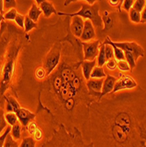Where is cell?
I'll list each match as a JSON object with an SVG mask.
<instances>
[{"label": "cell", "instance_id": "1", "mask_svg": "<svg viewBox=\"0 0 146 147\" xmlns=\"http://www.w3.org/2000/svg\"><path fill=\"white\" fill-rule=\"evenodd\" d=\"M94 147H143L146 144V91L103 97L92 103L82 129Z\"/></svg>", "mask_w": 146, "mask_h": 147}, {"label": "cell", "instance_id": "2", "mask_svg": "<svg viewBox=\"0 0 146 147\" xmlns=\"http://www.w3.org/2000/svg\"><path fill=\"white\" fill-rule=\"evenodd\" d=\"M60 63L44 81L41 82L38 99L53 115V123L63 124L67 129H82L89 108L97 100L89 94L82 71L83 48L79 39L71 34L70 26L63 37Z\"/></svg>", "mask_w": 146, "mask_h": 147}, {"label": "cell", "instance_id": "3", "mask_svg": "<svg viewBox=\"0 0 146 147\" xmlns=\"http://www.w3.org/2000/svg\"><path fill=\"white\" fill-rule=\"evenodd\" d=\"M31 36L15 26L3 21L0 29V108L5 104L4 97L11 91L19 98L17 79H19V58L26 44L31 42Z\"/></svg>", "mask_w": 146, "mask_h": 147}, {"label": "cell", "instance_id": "4", "mask_svg": "<svg viewBox=\"0 0 146 147\" xmlns=\"http://www.w3.org/2000/svg\"><path fill=\"white\" fill-rule=\"evenodd\" d=\"M41 147H94L85 141L82 132L78 128L67 129L63 124L58 123L53 129L51 137Z\"/></svg>", "mask_w": 146, "mask_h": 147}, {"label": "cell", "instance_id": "5", "mask_svg": "<svg viewBox=\"0 0 146 147\" xmlns=\"http://www.w3.org/2000/svg\"><path fill=\"white\" fill-rule=\"evenodd\" d=\"M64 35L58 38L56 42H53L52 46L50 47L48 51L46 53L44 57L42 58V64L38 65L43 68V70L46 72L47 78L57 69V67L61 62L63 49V43H64V40H63Z\"/></svg>", "mask_w": 146, "mask_h": 147}, {"label": "cell", "instance_id": "6", "mask_svg": "<svg viewBox=\"0 0 146 147\" xmlns=\"http://www.w3.org/2000/svg\"><path fill=\"white\" fill-rule=\"evenodd\" d=\"M100 11V4L99 2H95L94 5H90L87 3H81V9L73 12V13H66V12H63V11H57L58 16H63V17H70V18H73L76 16L81 17L82 19L85 20H89L92 25L96 28H101L103 26V21L101 19V16H100L99 14Z\"/></svg>", "mask_w": 146, "mask_h": 147}, {"label": "cell", "instance_id": "7", "mask_svg": "<svg viewBox=\"0 0 146 147\" xmlns=\"http://www.w3.org/2000/svg\"><path fill=\"white\" fill-rule=\"evenodd\" d=\"M105 44H110L114 45L119 49H121L123 52H128L134 57V59L136 62L140 57L144 56V51L143 49L135 42H113L111 41V39L109 37H107V39L105 40V42H103Z\"/></svg>", "mask_w": 146, "mask_h": 147}, {"label": "cell", "instance_id": "8", "mask_svg": "<svg viewBox=\"0 0 146 147\" xmlns=\"http://www.w3.org/2000/svg\"><path fill=\"white\" fill-rule=\"evenodd\" d=\"M81 45L83 48L84 60L92 61L97 58L99 50H100V40H94V41L88 42H81Z\"/></svg>", "mask_w": 146, "mask_h": 147}, {"label": "cell", "instance_id": "9", "mask_svg": "<svg viewBox=\"0 0 146 147\" xmlns=\"http://www.w3.org/2000/svg\"><path fill=\"white\" fill-rule=\"evenodd\" d=\"M137 83L136 80L129 75H124L120 74V78H117L114 90L112 93H116L119 91L123 90H133L136 87H137Z\"/></svg>", "mask_w": 146, "mask_h": 147}, {"label": "cell", "instance_id": "10", "mask_svg": "<svg viewBox=\"0 0 146 147\" xmlns=\"http://www.w3.org/2000/svg\"><path fill=\"white\" fill-rule=\"evenodd\" d=\"M103 78H90L89 80L86 81V86L89 92V94L95 98L97 100H99L100 97V93H101V89L103 86Z\"/></svg>", "mask_w": 146, "mask_h": 147}, {"label": "cell", "instance_id": "11", "mask_svg": "<svg viewBox=\"0 0 146 147\" xmlns=\"http://www.w3.org/2000/svg\"><path fill=\"white\" fill-rule=\"evenodd\" d=\"M15 114L18 117L19 122L21 123L22 127L24 128H26L31 122L34 121V119L37 116L36 113L31 112L29 109L26 108H22V107H20V108L15 112Z\"/></svg>", "mask_w": 146, "mask_h": 147}, {"label": "cell", "instance_id": "12", "mask_svg": "<svg viewBox=\"0 0 146 147\" xmlns=\"http://www.w3.org/2000/svg\"><path fill=\"white\" fill-rule=\"evenodd\" d=\"M71 24H70V30L73 36H75L77 39H80L83 29H84V25H85V20L81 17H73L71 18Z\"/></svg>", "mask_w": 146, "mask_h": 147}, {"label": "cell", "instance_id": "13", "mask_svg": "<svg viewBox=\"0 0 146 147\" xmlns=\"http://www.w3.org/2000/svg\"><path fill=\"white\" fill-rule=\"evenodd\" d=\"M96 37V33L94 29V26L89 20H85V25H84V29L80 37V41L82 42H88L94 41V39Z\"/></svg>", "mask_w": 146, "mask_h": 147}, {"label": "cell", "instance_id": "14", "mask_svg": "<svg viewBox=\"0 0 146 147\" xmlns=\"http://www.w3.org/2000/svg\"><path fill=\"white\" fill-rule=\"evenodd\" d=\"M116 80H117V78L115 77H114L112 75H107V77L104 78L103 86H102V89H101V93H100V97L99 100H101L103 97L108 95L109 93H112Z\"/></svg>", "mask_w": 146, "mask_h": 147}, {"label": "cell", "instance_id": "15", "mask_svg": "<svg viewBox=\"0 0 146 147\" xmlns=\"http://www.w3.org/2000/svg\"><path fill=\"white\" fill-rule=\"evenodd\" d=\"M101 19H102L103 26H104L103 31L107 32V31L110 30L114 26L115 20L117 19V13L116 12H108V11H104Z\"/></svg>", "mask_w": 146, "mask_h": 147}, {"label": "cell", "instance_id": "16", "mask_svg": "<svg viewBox=\"0 0 146 147\" xmlns=\"http://www.w3.org/2000/svg\"><path fill=\"white\" fill-rule=\"evenodd\" d=\"M5 104V111L6 113H15L20 108V104L17 100V99L12 96V95H8L6 94L4 97Z\"/></svg>", "mask_w": 146, "mask_h": 147}, {"label": "cell", "instance_id": "17", "mask_svg": "<svg viewBox=\"0 0 146 147\" xmlns=\"http://www.w3.org/2000/svg\"><path fill=\"white\" fill-rule=\"evenodd\" d=\"M97 66V60H92V61H85L84 60L81 63V71L83 77L85 81L90 79L91 73L95 67Z\"/></svg>", "mask_w": 146, "mask_h": 147}, {"label": "cell", "instance_id": "18", "mask_svg": "<svg viewBox=\"0 0 146 147\" xmlns=\"http://www.w3.org/2000/svg\"><path fill=\"white\" fill-rule=\"evenodd\" d=\"M39 7L42 11L45 18H49L52 14H57V11L55 8L54 5L48 1V0H43L42 3L39 5Z\"/></svg>", "mask_w": 146, "mask_h": 147}, {"label": "cell", "instance_id": "19", "mask_svg": "<svg viewBox=\"0 0 146 147\" xmlns=\"http://www.w3.org/2000/svg\"><path fill=\"white\" fill-rule=\"evenodd\" d=\"M42 13V11L41 10V8L39 7V5H37V4L35 2H34L32 4L31 8L29 9L28 12V16L35 23L38 22L39 18L41 16V14Z\"/></svg>", "mask_w": 146, "mask_h": 147}, {"label": "cell", "instance_id": "20", "mask_svg": "<svg viewBox=\"0 0 146 147\" xmlns=\"http://www.w3.org/2000/svg\"><path fill=\"white\" fill-rule=\"evenodd\" d=\"M22 125L20 122H18L16 124H14L13 126H11V136L12 137V138L18 141L21 138V132H22Z\"/></svg>", "mask_w": 146, "mask_h": 147}, {"label": "cell", "instance_id": "21", "mask_svg": "<svg viewBox=\"0 0 146 147\" xmlns=\"http://www.w3.org/2000/svg\"><path fill=\"white\" fill-rule=\"evenodd\" d=\"M96 60H97V66H99V67H103V65H105L106 63H107V58H106V54H105V44L104 43H100L99 54H98Z\"/></svg>", "mask_w": 146, "mask_h": 147}, {"label": "cell", "instance_id": "22", "mask_svg": "<svg viewBox=\"0 0 146 147\" xmlns=\"http://www.w3.org/2000/svg\"><path fill=\"white\" fill-rule=\"evenodd\" d=\"M34 28H38V23L33 21L28 15L25 17V23H24V32L26 34H28Z\"/></svg>", "mask_w": 146, "mask_h": 147}, {"label": "cell", "instance_id": "23", "mask_svg": "<svg viewBox=\"0 0 146 147\" xmlns=\"http://www.w3.org/2000/svg\"><path fill=\"white\" fill-rule=\"evenodd\" d=\"M106 77H107V74H106L103 67H99V66H96V67L92 70L90 78L100 79V78H105Z\"/></svg>", "mask_w": 146, "mask_h": 147}, {"label": "cell", "instance_id": "24", "mask_svg": "<svg viewBox=\"0 0 146 147\" xmlns=\"http://www.w3.org/2000/svg\"><path fill=\"white\" fill-rule=\"evenodd\" d=\"M5 113L4 108H0V135H1L2 133L5 130V129L8 126V123L5 120Z\"/></svg>", "mask_w": 146, "mask_h": 147}, {"label": "cell", "instance_id": "25", "mask_svg": "<svg viewBox=\"0 0 146 147\" xmlns=\"http://www.w3.org/2000/svg\"><path fill=\"white\" fill-rule=\"evenodd\" d=\"M36 141L33 137H26L20 144V147H35Z\"/></svg>", "mask_w": 146, "mask_h": 147}, {"label": "cell", "instance_id": "26", "mask_svg": "<svg viewBox=\"0 0 146 147\" xmlns=\"http://www.w3.org/2000/svg\"><path fill=\"white\" fill-rule=\"evenodd\" d=\"M5 120H6L8 125H10V126H13V125L16 124L19 122L18 117H17L15 113H11V112L5 113Z\"/></svg>", "mask_w": 146, "mask_h": 147}, {"label": "cell", "instance_id": "27", "mask_svg": "<svg viewBox=\"0 0 146 147\" xmlns=\"http://www.w3.org/2000/svg\"><path fill=\"white\" fill-rule=\"evenodd\" d=\"M129 20L133 23H140L141 22V13L139 11L132 8L129 11Z\"/></svg>", "mask_w": 146, "mask_h": 147}, {"label": "cell", "instance_id": "28", "mask_svg": "<svg viewBox=\"0 0 146 147\" xmlns=\"http://www.w3.org/2000/svg\"><path fill=\"white\" fill-rule=\"evenodd\" d=\"M110 45V44H109ZM114 48V58L118 62V61H122V60H125V55H124V52L114 45H111Z\"/></svg>", "mask_w": 146, "mask_h": 147}, {"label": "cell", "instance_id": "29", "mask_svg": "<svg viewBox=\"0 0 146 147\" xmlns=\"http://www.w3.org/2000/svg\"><path fill=\"white\" fill-rule=\"evenodd\" d=\"M17 14H18V11L16 9H11L4 13V19L5 20L13 21V20H15Z\"/></svg>", "mask_w": 146, "mask_h": 147}, {"label": "cell", "instance_id": "30", "mask_svg": "<svg viewBox=\"0 0 146 147\" xmlns=\"http://www.w3.org/2000/svg\"><path fill=\"white\" fill-rule=\"evenodd\" d=\"M3 147H20V144H18V141L13 139L11 134H9L5 139V142Z\"/></svg>", "mask_w": 146, "mask_h": 147}, {"label": "cell", "instance_id": "31", "mask_svg": "<svg viewBox=\"0 0 146 147\" xmlns=\"http://www.w3.org/2000/svg\"><path fill=\"white\" fill-rule=\"evenodd\" d=\"M17 8V3L15 0H4V10L9 11L11 9H16Z\"/></svg>", "mask_w": 146, "mask_h": 147}, {"label": "cell", "instance_id": "32", "mask_svg": "<svg viewBox=\"0 0 146 147\" xmlns=\"http://www.w3.org/2000/svg\"><path fill=\"white\" fill-rule=\"evenodd\" d=\"M117 68L119 69V71H131L129 65L126 62V60L118 61L117 62Z\"/></svg>", "mask_w": 146, "mask_h": 147}, {"label": "cell", "instance_id": "33", "mask_svg": "<svg viewBox=\"0 0 146 147\" xmlns=\"http://www.w3.org/2000/svg\"><path fill=\"white\" fill-rule=\"evenodd\" d=\"M105 54H106L107 61L114 58V48L109 44H105Z\"/></svg>", "mask_w": 146, "mask_h": 147}, {"label": "cell", "instance_id": "34", "mask_svg": "<svg viewBox=\"0 0 146 147\" xmlns=\"http://www.w3.org/2000/svg\"><path fill=\"white\" fill-rule=\"evenodd\" d=\"M11 126L8 125L7 128L5 129V130L2 133L1 135H0V147H3V146H4L7 136L11 133Z\"/></svg>", "mask_w": 146, "mask_h": 147}, {"label": "cell", "instance_id": "35", "mask_svg": "<svg viewBox=\"0 0 146 147\" xmlns=\"http://www.w3.org/2000/svg\"><path fill=\"white\" fill-rule=\"evenodd\" d=\"M145 5H146L145 0H137L133 5V9H135L136 11H137L141 13V11L143 10Z\"/></svg>", "mask_w": 146, "mask_h": 147}, {"label": "cell", "instance_id": "36", "mask_svg": "<svg viewBox=\"0 0 146 147\" xmlns=\"http://www.w3.org/2000/svg\"><path fill=\"white\" fill-rule=\"evenodd\" d=\"M38 127H39L38 126V123L36 122L33 121V122H31L28 126L26 127V129L28 130V132L29 133L31 136H33L34 134V132L36 131V129H38Z\"/></svg>", "mask_w": 146, "mask_h": 147}, {"label": "cell", "instance_id": "37", "mask_svg": "<svg viewBox=\"0 0 146 147\" xmlns=\"http://www.w3.org/2000/svg\"><path fill=\"white\" fill-rule=\"evenodd\" d=\"M135 1L134 0H123L122 4V7L127 11L128 12H129V11L133 8V5H134Z\"/></svg>", "mask_w": 146, "mask_h": 147}, {"label": "cell", "instance_id": "38", "mask_svg": "<svg viewBox=\"0 0 146 147\" xmlns=\"http://www.w3.org/2000/svg\"><path fill=\"white\" fill-rule=\"evenodd\" d=\"M106 66H107V68L110 71H114L117 68V61L114 59V58H112V59H109L107 61L106 63Z\"/></svg>", "mask_w": 146, "mask_h": 147}, {"label": "cell", "instance_id": "39", "mask_svg": "<svg viewBox=\"0 0 146 147\" xmlns=\"http://www.w3.org/2000/svg\"><path fill=\"white\" fill-rule=\"evenodd\" d=\"M25 17L24 15L22 14H20L18 13L17 16H16V19H15V23L17 24V26H19L20 28H24V23H25Z\"/></svg>", "mask_w": 146, "mask_h": 147}, {"label": "cell", "instance_id": "40", "mask_svg": "<svg viewBox=\"0 0 146 147\" xmlns=\"http://www.w3.org/2000/svg\"><path fill=\"white\" fill-rule=\"evenodd\" d=\"M33 136H34L33 138H34L35 141H41L43 138V136H44L43 130L41 128H40V127H38V129H36V131L34 132V134Z\"/></svg>", "mask_w": 146, "mask_h": 147}, {"label": "cell", "instance_id": "41", "mask_svg": "<svg viewBox=\"0 0 146 147\" xmlns=\"http://www.w3.org/2000/svg\"><path fill=\"white\" fill-rule=\"evenodd\" d=\"M108 3H109V5H111L114 7L118 6L119 11H121V6H122V1H121V0H116V1H112V0H109Z\"/></svg>", "mask_w": 146, "mask_h": 147}, {"label": "cell", "instance_id": "42", "mask_svg": "<svg viewBox=\"0 0 146 147\" xmlns=\"http://www.w3.org/2000/svg\"><path fill=\"white\" fill-rule=\"evenodd\" d=\"M145 22H146V5L143 10L141 11V22L140 23H145Z\"/></svg>", "mask_w": 146, "mask_h": 147}, {"label": "cell", "instance_id": "43", "mask_svg": "<svg viewBox=\"0 0 146 147\" xmlns=\"http://www.w3.org/2000/svg\"><path fill=\"white\" fill-rule=\"evenodd\" d=\"M0 12H1L2 14L4 15L5 10H4V1H3V0H0Z\"/></svg>", "mask_w": 146, "mask_h": 147}, {"label": "cell", "instance_id": "44", "mask_svg": "<svg viewBox=\"0 0 146 147\" xmlns=\"http://www.w3.org/2000/svg\"><path fill=\"white\" fill-rule=\"evenodd\" d=\"M5 21V19H4V15L2 14L1 12H0V25H1V23Z\"/></svg>", "mask_w": 146, "mask_h": 147}, {"label": "cell", "instance_id": "45", "mask_svg": "<svg viewBox=\"0 0 146 147\" xmlns=\"http://www.w3.org/2000/svg\"><path fill=\"white\" fill-rule=\"evenodd\" d=\"M0 29H1V25H0Z\"/></svg>", "mask_w": 146, "mask_h": 147}, {"label": "cell", "instance_id": "46", "mask_svg": "<svg viewBox=\"0 0 146 147\" xmlns=\"http://www.w3.org/2000/svg\"><path fill=\"white\" fill-rule=\"evenodd\" d=\"M143 147H146V144H145V145H144V146H143Z\"/></svg>", "mask_w": 146, "mask_h": 147}]
</instances>
